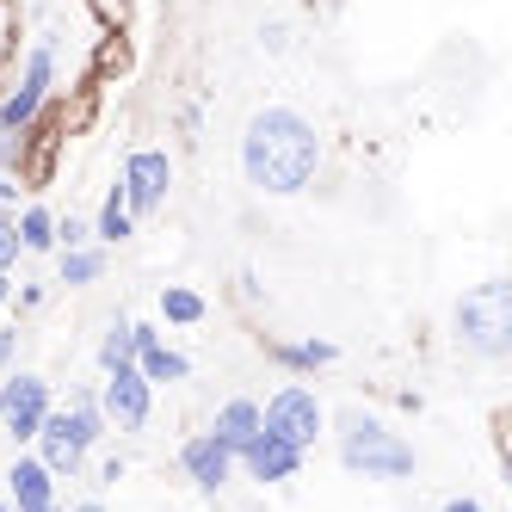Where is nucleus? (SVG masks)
<instances>
[{
	"label": "nucleus",
	"instance_id": "1",
	"mask_svg": "<svg viewBox=\"0 0 512 512\" xmlns=\"http://www.w3.org/2000/svg\"><path fill=\"white\" fill-rule=\"evenodd\" d=\"M321 173V130L297 105H260L241 124V179L260 198H303Z\"/></svg>",
	"mask_w": 512,
	"mask_h": 512
},
{
	"label": "nucleus",
	"instance_id": "2",
	"mask_svg": "<svg viewBox=\"0 0 512 512\" xmlns=\"http://www.w3.org/2000/svg\"><path fill=\"white\" fill-rule=\"evenodd\" d=\"M334 451H340V469L364 475V482H408V475L420 469L408 438H401L389 420L364 414V408H340L334 414Z\"/></svg>",
	"mask_w": 512,
	"mask_h": 512
},
{
	"label": "nucleus",
	"instance_id": "3",
	"mask_svg": "<svg viewBox=\"0 0 512 512\" xmlns=\"http://www.w3.org/2000/svg\"><path fill=\"white\" fill-rule=\"evenodd\" d=\"M451 321H457V346L463 352L500 364L512 352V284L506 278L469 284L463 297H457V309H451Z\"/></svg>",
	"mask_w": 512,
	"mask_h": 512
},
{
	"label": "nucleus",
	"instance_id": "4",
	"mask_svg": "<svg viewBox=\"0 0 512 512\" xmlns=\"http://www.w3.org/2000/svg\"><path fill=\"white\" fill-rule=\"evenodd\" d=\"M50 99H56V38L44 31V38L25 50L19 81L0 93V130H25V124L50 105Z\"/></svg>",
	"mask_w": 512,
	"mask_h": 512
},
{
	"label": "nucleus",
	"instance_id": "5",
	"mask_svg": "<svg viewBox=\"0 0 512 512\" xmlns=\"http://www.w3.org/2000/svg\"><path fill=\"white\" fill-rule=\"evenodd\" d=\"M260 426H272L278 438H290L297 451H315L321 445V432H327V408H321V395L309 383H278L266 401H260Z\"/></svg>",
	"mask_w": 512,
	"mask_h": 512
},
{
	"label": "nucleus",
	"instance_id": "6",
	"mask_svg": "<svg viewBox=\"0 0 512 512\" xmlns=\"http://www.w3.org/2000/svg\"><path fill=\"white\" fill-rule=\"evenodd\" d=\"M99 408L112 420V432H142L155 414V383L136 371V364H118V371H99Z\"/></svg>",
	"mask_w": 512,
	"mask_h": 512
},
{
	"label": "nucleus",
	"instance_id": "7",
	"mask_svg": "<svg viewBox=\"0 0 512 512\" xmlns=\"http://www.w3.org/2000/svg\"><path fill=\"white\" fill-rule=\"evenodd\" d=\"M118 192H124L136 223H142V216H155L167 204V192H173V155L167 149H130L124 173H118Z\"/></svg>",
	"mask_w": 512,
	"mask_h": 512
},
{
	"label": "nucleus",
	"instance_id": "8",
	"mask_svg": "<svg viewBox=\"0 0 512 512\" xmlns=\"http://www.w3.org/2000/svg\"><path fill=\"white\" fill-rule=\"evenodd\" d=\"M31 451L44 457V469L56 475V482H75V475L87 469V457H93V445H87V432H81V420L68 414L62 401H56V408L44 414L38 438H31Z\"/></svg>",
	"mask_w": 512,
	"mask_h": 512
},
{
	"label": "nucleus",
	"instance_id": "9",
	"mask_svg": "<svg viewBox=\"0 0 512 512\" xmlns=\"http://www.w3.org/2000/svg\"><path fill=\"white\" fill-rule=\"evenodd\" d=\"M309 463V451H297L290 438H278L272 426H260L247 438V445L235 451V469L247 475V482H260V488H284V482H297Z\"/></svg>",
	"mask_w": 512,
	"mask_h": 512
},
{
	"label": "nucleus",
	"instance_id": "10",
	"mask_svg": "<svg viewBox=\"0 0 512 512\" xmlns=\"http://www.w3.org/2000/svg\"><path fill=\"white\" fill-rule=\"evenodd\" d=\"M62 142H68V136H62V124H56V105H44V112L19 130V167H13V179H19L25 192H44L50 179H56Z\"/></svg>",
	"mask_w": 512,
	"mask_h": 512
},
{
	"label": "nucleus",
	"instance_id": "11",
	"mask_svg": "<svg viewBox=\"0 0 512 512\" xmlns=\"http://www.w3.org/2000/svg\"><path fill=\"white\" fill-rule=\"evenodd\" d=\"M0 389H7V414H0V432H7L13 445H31V438H38V426H44V414L56 408L50 377L19 371V377H0Z\"/></svg>",
	"mask_w": 512,
	"mask_h": 512
},
{
	"label": "nucleus",
	"instance_id": "12",
	"mask_svg": "<svg viewBox=\"0 0 512 512\" xmlns=\"http://www.w3.org/2000/svg\"><path fill=\"white\" fill-rule=\"evenodd\" d=\"M179 469H186V482L198 494H223L235 482V451L229 445H216L210 432H192L186 445H179Z\"/></svg>",
	"mask_w": 512,
	"mask_h": 512
},
{
	"label": "nucleus",
	"instance_id": "13",
	"mask_svg": "<svg viewBox=\"0 0 512 512\" xmlns=\"http://www.w3.org/2000/svg\"><path fill=\"white\" fill-rule=\"evenodd\" d=\"M56 475L44 469V457L38 451H19L13 463H7V475H0V494L13 500V512H44V506H56Z\"/></svg>",
	"mask_w": 512,
	"mask_h": 512
},
{
	"label": "nucleus",
	"instance_id": "14",
	"mask_svg": "<svg viewBox=\"0 0 512 512\" xmlns=\"http://www.w3.org/2000/svg\"><path fill=\"white\" fill-rule=\"evenodd\" d=\"M204 432L216 438V445H229V451H241L247 438L260 432V401H253V395H229L223 408L210 414V426H204Z\"/></svg>",
	"mask_w": 512,
	"mask_h": 512
},
{
	"label": "nucleus",
	"instance_id": "15",
	"mask_svg": "<svg viewBox=\"0 0 512 512\" xmlns=\"http://www.w3.org/2000/svg\"><path fill=\"white\" fill-rule=\"evenodd\" d=\"M266 358L278 364V371L303 377V371H327V364L340 358V346H334V340H272V346H266Z\"/></svg>",
	"mask_w": 512,
	"mask_h": 512
},
{
	"label": "nucleus",
	"instance_id": "16",
	"mask_svg": "<svg viewBox=\"0 0 512 512\" xmlns=\"http://www.w3.org/2000/svg\"><path fill=\"white\" fill-rule=\"evenodd\" d=\"M99 278H105V247H99V241H87V247H62V253H56V284L87 290V284H99Z\"/></svg>",
	"mask_w": 512,
	"mask_h": 512
},
{
	"label": "nucleus",
	"instance_id": "17",
	"mask_svg": "<svg viewBox=\"0 0 512 512\" xmlns=\"http://www.w3.org/2000/svg\"><path fill=\"white\" fill-rule=\"evenodd\" d=\"M130 235H136V216H130L124 192H118V186H105V198H99V216H93V241H99V247H124Z\"/></svg>",
	"mask_w": 512,
	"mask_h": 512
},
{
	"label": "nucleus",
	"instance_id": "18",
	"mask_svg": "<svg viewBox=\"0 0 512 512\" xmlns=\"http://www.w3.org/2000/svg\"><path fill=\"white\" fill-rule=\"evenodd\" d=\"M13 235H19V253H56V210L50 204L13 210Z\"/></svg>",
	"mask_w": 512,
	"mask_h": 512
},
{
	"label": "nucleus",
	"instance_id": "19",
	"mask_svg": "<svg viewBox=\"0 0 512 512\" xmlns=\"http://www.w3.org/2000/svg\"><path fill=\"white\" fill-rule=\"evenodd\" d=\"M155 303H161V321H167V327H198V321L210 315V303L198 297L192 284H161Z\"/></svg>",
	"mask_w": 512,
	"mask_h": 512
},
{
	"label": "nucleus",
	"instance_id": "20",
	"mask_svg": "<svg viewBox=\"0 0 512 512\" xmlns=\"http://www.w3.org/2000/svg\"><path fill=\"white\" fill-rule=\"evenodd\" d=\"M136 371H142V377H149V383L161 389V383H186V377H192V358H186V352H173L167 340H155L149 352L136 358Z\"/></svg>",
	"mask_w": 512,
	"mask_h": 512
},
{
	"label": "nucleus",
	"instance_id": "21",
	"mask_svg": "<svg viewBox=\"0 0 512 512\" xmlns=\"http://www.w3.org/2000/svg\"><path fill=\"white\" fill-rule=\"evenodd\" d=\"M112 68H118V75L130 68V44H124V31H99V50H93V75L87 81H105Z\"/></svg>",
	"mask_w": 512,
	"mask_h": 512
},
{
	"label": "nucleus",
	"instance_id": "22",
	"mask_svg": "<svg viewBox=\"0 0 512 512\" xmlns=\"http://www.w3.org/2000/svg\"><path fill=\"white\" fill-rule=\"evenodd\" d=\"M124 327H130V315H112V327L99 334V371H118V364H136V358H130V340H124Z\"/></svg>",
	"mask_w": 512,
	"mask_h": 512
},
{
	"label": "nucleus",
	"instance_id": "23",
	"mask_svg": "<svg viewBox=\"0 0 512 512\" xmlns=\"http://www.w3.org/2000/svg\"><path fill=\"white\" fill-rule=\"evenodd\" d=\"M81 7L99 19V31H130V0H81Z\"/></svg>",
	"mask_w": 512,
	"mask_h": 512
},
{
	"label": "nucleus",
	"instance_id": "24",
	"mask_svg": "<svg viewBox=\"0 0 512 512\" xmlns=\"http://www.w3.org/2000/svg\"><path fill=\"white\" fill-rule=\"evenodd\" d=\"M93 241V223H81V216H56V253L62 247H87Z\"/></svg>",
	"mask_w": 512,
	"mask_h": 512
},
{
	"label": "nucleus",
	"instance_id": "25",
	"mask_svg": "<svg viewBox=\"0 0 512 512\" xmlns=\"http://www.w3.org/2000/svg\"><path fill=\"white\" fill-rule=\"evenodd\" d=\"M124 340H130V358H142V352L161 340V321H130V327H124Z\"/></svg>",
	"mask_w": 512,
	"mask_h": 512
},
{
	"label": "nucleus",
	"instance_id": "26",
	"mask_svg": "<svg viewBox=\"0 0 512 512\" xmlns=\"http://www.w3.org/2000/svg\"><path fill=\"white\" fill-rule=\"evenodd\" d=\"M44 303H50V284H13V303H7V309L31 315V309H44Z\"/></svg>",
	"mask_w": 512,
	"mask_h": 512
},
{
	"label": "nucleus",
	"instance_id": "27",
	"mask_svg": "<svg viewBox=\"0 0 512 512\" xmlns=\"http://www.w3.org/2000/svg\"><path fill=\"white\" fill-rule=\"evenodd\" d=\"M13 50H19V7L0 0V56H13Z\"/></svg>",
	"mask_w": 512,
	"mask_h": 512
},
{
	"label": "nucleus",
	"instance_id": "28",
	"mask_svg": "<svg viewBox=\"0 0 512 512\" xmlns=\"http://www.w3.org/2000/svg\"><path fill=\"white\" fill-rule=\"evenodd\" d=\"M19 260V235H13V210H0V272H13Z\"/></svg>",
	"mask_w": 512,
	"mask_h": 512
},
{
	"label": "nucleus",
	"instance_id": "29",
	"mask_svg": "<svg viewBox=\"0 0 512 512\" xmlns=\"http://www.w3.org/2000/svg\"><path fill=\"white\" fill-rule=\"evenodd\" d=\"M124 457H99V488H112V482H124Z\"/></svg>",
	"mask_w": 512,
	"mask_h": 512
},
{
	"label": "nucleus",
	"instance_id": "30",
	"mask_svg": "<svg viewBox=\"0 0 512 512\" xmlns=\"http://www.w3.org/2000/svg\"><path fill=\"white\" fill-rule=\"evenodd\" d=\"M19 192H25L19 179H13V173H0V210H19Z\"/></svg>",
	"mask_w": 512,
	"mask_h": 512
},
{
	"label": "nucleus",
	"instance_id": "31",
	"mask_svg": "<svg viewBox=\"0 0 512 512\" xmlns=\"http://www.w3.org/2000/svg\"><path fill=\"white\" fill-rule=\"evenodd\" d=\"M13 352H19V334H13V327H0V377H7V364H13Z\"/></svg>",
	"mask_w": 512,
	"mask_h": 512
},
{
	"label": "nucleus",
	"instance_id": "32",
	"mask_svg": "<svg viewBox=\"0 0 512 512\" xmlns=\"http://www.w3.org/2000/svg\"><path fill=\"white\" fill-rule=\"evenodd\" d=\"M438 512H488V506H482V500H475V494H451V500H445V506H438Z\"/></svg>",
	"mask_w": 512,
	"mask_h": 512
},
{
	"label": "nucleus",
	"instance_id": "33",
	"mask_svg": "<svg viewBox=\"0 0 512 512\" xmlns=\"http://www.w3.org/2000/svg\"><path fill=\"white\" fill-rule=\"evenodd\" d=\"M260 44H266V50H284V44H290V38H284V25H278V19H272V25H260Z\"/></svg>",
	"mask_w": 512,
	"mask_h": 512
},
{
	"label": "nucleus",
	"instance_id": "34",
	"mask_svg": "<svg viewBox=\"0 0 512 512\" xmlns=\"http://www.w3.org/2000/svg\"><path fill=\"white\" fill-rule=\"evenodd\" d=\"M13 303V272H0V309Z\"/></svg>",
	"mask_w": 512,
	"mask_h": 512
},
{
	"label": "nucleus",
	"instance_id": "35",
	"mask_svg": "<svg viewBox=\"0 0 512 512\" xmlns=\"http://www.w3.org/2000/svg\"><path fill=\"white\" fill-rule=\"evenodd\" d=\"M68 512H105V500H81V506H68Z\"/></svg>",
	"mask_w": 512,
	"mask_h": 512
},
{
	"label": "nucleus",
	"instance_id": "36",
	"mask_svg": "<svg viewBox=\"0 0 512 512\" xmlns=\"http://www.w3.org/2000/svg\"><path fill=\"white\" fill-rule=\"evenodd\" d=\"M0 512H13V500H7V494H0Z\"/></svg>",
	"mask_w": 512,
	"mask_h": 512
},
{
	"label": "nucleus",
	"instance_id": "37",
	"mask_svg": "<svg viewBox=\"0 0 512 512\" xmlns=\"http://www.w3.org/2000/svg\"><path fill=\"white\" fill-rule=\"evenodd\" d=\"M0 414H7V389H0Z\"/></svg>",
	"mask_w": 512,
	"mask_h": 512
}]
</instances>
